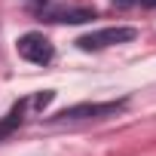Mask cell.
I'll list each match as a JSON object with an SVG mask.
<instances>
[{
  "label": "cell",
  "instance_id": "1",
  "mask_svg": "<svg viewBox=\"0 0 156 156\" xmlns=\"http://www.w3.org/2000/svg\"><path fill=\"white\" fill-rule=\"evenodd\" d=\"M138 37V28H129V25H116V28H101V31H89L76 40L83 52H92V49H107V46H119V43H132Z\"/></svg>",
  "mask_w": 156,
  "mask_h": 156
},
{
  "label": "cell",
  "instance_id": "2",
  "mask_svg": "<svg viewBox=\"0 0 156 156\" xmlns=\"http://www.w3.org/2000/svg\"><path fill=\"white\" fill-rule=\"evenodd\" d=\"M16 49H19V55H22L25 61H34V64H49L52 55H55L52 43H49L43 34H34V31L25 34V37H19Z\"/></svg>",
  "mask_w": 156,
  "mask_h": 156
},
{
  "label": "cell",
  "instance_id": "3",
  "mask_svg": "<svg viewBox=\"0 0 156 156\" xmlns=\"http://www.w3.org/2000/svg\"><path fill=\"white\" fill-rule=\"evenodd\" d=\"M126 101H83V104H73V107H64L58 116L52 119H98V116H107V113H116Z\"/></svg>",
  "mask_w": 156,
  "mask_h": 156
},
{
  "label": "cell",
  "instance_id": "4",
  "mask_svg": "<svg viewBox=\"0 0 156 156\" xmlns=\"http://www.w3.org/2000/svg\"><path fill=\"white\" fill-rule=\"evenodd\" d=\"M95 19L92 9H61V12H52V22H67V25H80V22H89Z\"/></svg>",
  "mask_w": 156,
  "mask_h": 156
},
{
  "label": "cell",
  "instance_id": "5",
  "mask_svg": "<svg viewBox=\"0 0 156 156\" xmlns=\"http://www.w3.org/2000/svg\"><path fill=\"white\" fill-rule=\"evenodd\" d=\"M22 110H25V101H19V104H16V107L6 113V119L0 122V138H3V135H9V132H12V129L22 122Z\"/></svg>",
  "mask_w": 156,
  "mask_h": 156
},
{
  "label": "cell",
  "instance_id": "6",
  "mask_svg": "<svg viewBox=\"0 0 156 156\" xmlns=\"http://www.w3.org/2000/svg\"><path fill=\"white\" fill-rule=\"evenodd\" d=\"M52 101V92H43V95H37V107H46Z\"/></svg>",
  "mask_w": 156,
  "mask_h": 156
},
{
  "label": "cell",
  "instance_id": "7",
  "mask_svg": "<svg viewBox=\"0 0 156 156\" xmlns=\"http://www.w3.org/2000/svg\"><path fill=\"white\" fill-rule=\"evenodd\" d=\"M113 3H119V6H126V3H135V0H113Z\"/></svg>",
  "mask_w": 156,
  "mask_h": 156
},
{
  "label": "cell",
  "instance_id": "8",
  "mask_svg": "<svg viewBox=\"0 0 156 156\" xmlns=\"http://www.w3.org/2000/svg\"><path fill=\"white\" fill-rule=\"evenodd\" d=\"M141 3H150V6H153V3H156V0H141Z\"/></svg>",
  "mask_w": 156,
  "mask_h": 156
}]
</instances>
